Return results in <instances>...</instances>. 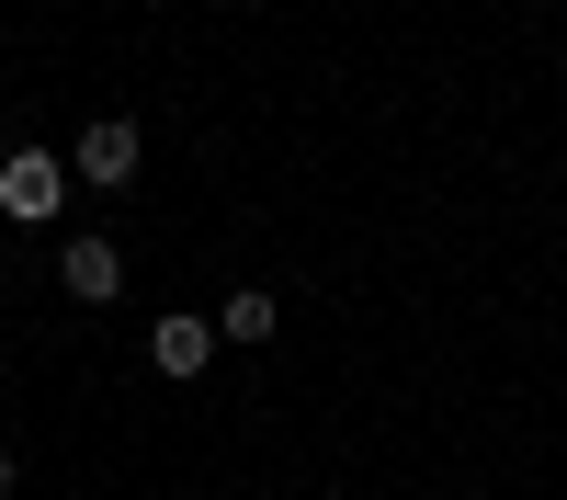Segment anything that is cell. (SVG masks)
Listing matches in <instances>:
<instances>
[{
    "label": "cell",
    "instance_id": "cell-1",
    "mask_svg": "<svg viewBox=\"0 0 567 500\" xmlns=\"http://www.w3.org/2000/svg\"><path fill=\"white\" fill-rule=\"evenodd\" d=\"M58 205H69V160H58V149H12V160H0V216L45 227Z\"/></svg>",
    "mask_w": 567,
    "mask_h": 500
},
{
    "label": "cell",
    "instance_id": "cell-2",
    "mask_svg": "<svg viewBox=\"0 0 567 500\" xmlns=\"http://www.w3.org/2000/svg\"><path fill=\"white\" fill-rule=\"evenodd\" d=\"M69 171H80V182H103V194H125V182H136V125H125V114H103V125H80V149H69Z\"/></svg>",
    "mask_w": 567,
    "mask_h": 500
},
{
    "label": "cell",
    "instance_id": "cell-3",
    "mask_svg": "<svg viewBox=\"0 0 567 500\" xmlns=\"http://www.w3.org/2000/svg\"><path fill=\"white\" fill-rule=\"evenodd\" d=\"M148 364H159V376H205V364H216V318H194V307H171L159 330H148Z\"/></svg>",
    "mask_w": 567,
    "mask_h": 500
},
{
    "label": "cell",
    "instance_id": "cell-4",
    "mask_svg": "<svg viewBox=\"0 0 567 500\" xmlns=\"http://www.w3.org/2000/svg\"><path fill=\"white\" fill-rule=\"evenodd\" d=\"M58 285H69L80 307H114V296H125V262H114V239H69V251H58Z\"/></svg>",
    "mask_w": 567,
    "mask_h": 500
},
{
    "label": "cell",
    "instance_id": "cell-5",
    "mask_svg": "<svg viewBox=\"0 0 567 500\" xmlns=\"http://www.w3.org/2000/svg\"><path fill=\"white\" fill-rule=\"evenodd\" d=\"M272 330H284V307H272L261 285H239V296L216 307V341H272Z\"/></svg>",
    "mask_w": 567,
    "mask_h": 500
},
{
    "label": "cell",
    "instance_id": "cell-6",
    "mask_svg": "<svg viewBox=\"0 0 567 500\" xmlns=\"http://www.w3.org/2000/svg\"><path fill=\"white\" fill-rule=\"evenodd\" d=\"M12 489H23V467H12V443H0V500H12Z\"/></svg>",
    "mask_w": 567,
    "mask_h": 500
}]
</instances>
